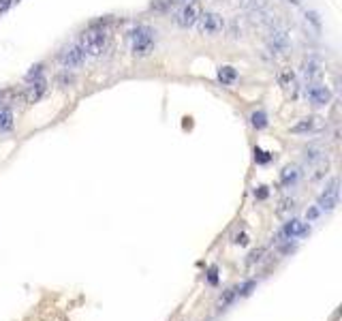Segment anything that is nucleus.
Instances as JSON below:
<instances>
[{
	"label": "nucleus",
	"instance_id": "f257e3e1",
	"mask_svg": "<svg viewBox=\"0 0 342 321\" xmlns=\"http://www.w3.org/2000/svg\"><path fill=\"white\" fill-rule=\"evenodd\" d=\"M79 45L83 47V52L88 56H101L107 50V45H109V34H107L105 28L92 26V28L81 32Z\"/></svg>",
	"mask_w": 342,
	"mask_h": 321
},
{
	"label": "nucleus",
	"instance_id": "f03ea898",
	"mask_svg": "<svg viewBox=\"0 0 342 321\" xmlns=\"http://www.w3.org/2000/svg\"><path fill=\"white\" fill-rule=\"evenodd\" d=\"M156 45V30L148 26H137L131 32V52L137 58H145L154 52Z\"/></svg>",
	"mask_w": 342,
	"mask_h": 321
},
{
	"label": "nucleus",
	"instance_id": "7ed1b4c3",
	"mask_svg": "<svg viewBox=\"0 0 342 321\" xmlns=\"http://www.w3.org/2000/svg\"><path fill=\"white\" fill-rule=\"evenodd\" d=\"M195 26H197L199 34H203V37H216V34H221L225 30V17L221 13H216V11H203Z\"/></svg>",
	"mask_w": 342,
	"mask_h": 321
},
{
	"label": "nucleus",
	"instance_id": "20e7f679",
	"mask_svg": "<svg viewBox=\"0 0 342 321\" xmlns=\"http://www.w3.org/2000/svg\"><path fill=\"white\" fill-rule=\"evenodd\" d=\"M86 58H88V54L83 52V47H81L79 43H71V45H67L65 50L58 54L60 65H62L67 71H69V69H79V67H83V65H86Z\"/></svg>",
	"mask_w": 342,
	"mask_h": 321
},
{
	"label": "nucleus",
	"instance_id": "39448f33",
	"mask_svg": "<svg viewBox=\"0 0 342 321\" xmlns=\"http://www.w3.org/2000/svg\"><path fill=\"white\" fill-rule=\"evenodd\" d=\"M338 201H340V182H338V178H332L329 184L323 188V193L316 197V208L323 212H332L336 210Z\"/></svg>",
	"mask_w": 342,
	"mask_h": 321
},
{
	"label": "nucleus",
	"instance_id": "423d86ee",
	"mask_svg": "<svg viewBox=\"0 0 342 321\" xmlns=\"http://www.w3.org/2000/svg\"><path fill=\"white\" fill-rule=\"evenodd\" d=\"M199 15H201V5L197 3V0H190V3L182 5V7L178 9V13H176V24H178L180 28L188 30V28H193L195 24H197Z\"/></svg>",
	"mask_w": 342,
	"mask_h": 321
},
{
	"label": "nucleus",
	"instance_id": "0eeeda50",
	"mask_svg": "<svg viewBox=\"0 0 342 321\" xmlns=\"http://www.w3.org/2000/svg\"><path fill=\"white\" fill-rule=\"evenodd\" d=\"M267 47L274 54H287L291 50V37L285 28L280 26H272L270 34H267Z\"/></svg>",
	"mask_w": 342,
	"mask_h": 321
},
{
	"label": "nucleus",
	"instance_id": "6e6552de",
	"mask_svg": "<svg viewBox=\"0 0 342 321\" xmlns=\"http://www.w3.org/2000/svg\"><path fill=\"white\" fill-rule=\"evenodd\" d=\"M310 231V227H306V223H302L300 219H291L285 223V227L280 229V238H283V242L285 240H297V238L302 236H306Z\"/></svg>",
	"mask_w": 342,
	"mask_h": 321
},
{
	"label": "nucleus",
	"instance_id": "1a4fd4ad",
	"mask_svg": "<svg viewBox=\"0 0 342 321\" xmlns=\"http://www.w3.org/2000/svg\"><path fill=\"white\" fill-rule=\"evenodd\" d=\"M306 94H308V101H310L312 105H316V107L327 105L329 101H332V92H329V88L323 86V84H312V86L306 90Z\"/></svg>",
	"mask_w": 342,
	"mask_h": 321
},
{
	"label": "nucleus",
	"instance_id": "9d476101",
	"mask_svg": "<svg viewBox=\"0 0 342 321\" xmlns=\"http://www.w3.org/2000/svg\"><path fill=\"white\" fill-rule=\"evenodd\" d=\"M321 58H316V56H308V58H304V62H302V73L306 75L308 79H316L321 75Z\"/></svg>",
	"mask_w": 342,
	"mask_h": 321
},
{
	"label": "nucleus",
	"instance_id": "9b49d317",
	"mask_svg": "<svg viewBox=\"0 0 342 321\" xmlns=\"http://www.w3.org/2000/svg\"><path fill=\"white\" fill-rule=\"evenodd\" d=\"M319 120H321V118H316V116L304 118V120H300L297 124H293V126H291V133L304 135V133H310V131H316V129H319Z\"/></svg>",
	"mask_w": 342,
	"mask_h": 321
},
{
	"label": "nucleus",
	"instance_id": "f8f14e48",
	"mask_svg": "<svg viewBox=\"0 0 342 321\" xmlns=\"http://www.w3.org/2000/svg\"><path fill=\"white\" fill-rule=\"evenodd\" d=\"M45 90H47V81L43 77L36 79L34 84H30L28 90H26V103H36L45 94Z\"/></svg>",
	"mask_w": 342,
	"mask_h": 321
},
{
	"label": "nucleus",
	"instance_id": "ddd939ff",
	"mask_svg": "<svg viewBox=\"0 0 342 321\" xmlns=\"http://www.w3.org/2000/svg\"><path fill=\"white\" fill-rule=\"evenodd\" d=\"M300 180V172L295 165H289V167L283 169V174H280V182H283L285 188H291V186H295Z\"/></svg>",
	"mask_w": 342,
	"mask_h": 321
},
{
	"label": "nucleus",
	"instance_id": "4468645a",
	"mask_svg": "<svg viewBox=\"0 0 342 321\" xmlns=\"http://www.w3.org/2000/svg\"><path fill=\"white\" fill-rule=\"evenodd\" d=\"M13 129V112L7 105H0V133H7V131Z\"/></svg>",
	"mask_w": 342,
	"mask_h": 321
},
{
	"label": "nucleus",
	"instance_id": "2eb2a0df",
	"mask_svg": "<svg viewBox=\"0 0 342 321\" xmlns=\"http://www.w3.org/2000/svg\"><path fill=\"white\" fill-rule=\"evenodd\" d=\"M218 79H221L223 86H231V84H233V81L238 79V71H236L233 67L225 65V67L218 69Z\"/></svg>",
	"mask_w": 342,
	"mask_h": 321
},
{
	"label": "nucleus",
	"instance_id": "dca6fc26",
	"mask_svg": "<svg viewBox=\"0 0 342 321\" xmlns=\"http://www.w3.org/2000/svg\"><path fill=\"white\" fill-rule=\"evenodd\" d=\"M178 7V0H152L150 9L156 11V13H171Z\"/></svg>",
	"mask_w": 342,
	"mask_h": 321
},
{
	"label": "nucleus",
	"instance_id": "f3484780",
	"mask_svg": "<svg viewBox=\"0 0 342 321\" xmlns=\"http://www.w3.org/2000/svg\"><path fill=\"white\" fill-rule=\"evenodd\" d=\"M270 0H242V9L248 13H256V11H265Z\"/></svg>",
	"mask_w": 342,
	"mask_h": 321
},
{
	"label": "nucleus",
	"instance_id": "a211bd4d",
	"mask_svg": "<svg viewBox=\"0 0 342 321\" xmlns=\"http://www.w3.org/2000/svg\"><path fill=\"white\" fill-rule=\"evenodd\" d=\"M250 124H252L256 131L265 129V126H267V114H265V112H254V114L250 116Z\"/></svg>",
	"mask_w": 342,
	"mask_h": 321
},
{
	"label": "nucleus",
	"instance_id": "6ab92c4d",
	"mask_svg": "<svg viewBox=\"0 0 342 321\" xmlns=\"http://www.w3.org/2000/svg\"><path fill=\"white\" fill-rule=\"evenodd\" d=\"M323 157H321V150H316V148H308L306 152H304V161L314 165V163H319Z\"/></svg>",
	"mask_w": 342,
	"mask_h": 321
},
{
	"label": "nucleus",
	"instance_id": "aec40b11",
	"mask_svg": "<svg viewBox=\"0 0 342 321\" xmlns=\"http://www.w3.org/2000/svg\"><path fill=\"white\" fill-rule=\"evenodd\" d=\"M236 295H238V289H227L225 295H221V300H218V308H227L231 302H233Z\"/></svg>",
	"mask_w": 342,
	"mask_h": 321
},
{
	"label": "nucleus",
	"instance_id": "412c9836",
	"mask_svg": "<svg viewBox=\"0 0 342 321\" xmlns=\"http://www.w3.org/2000/svg\"><path fill=\"white\" fill-rule=\"evenodd\" d=\"M41 73H43V65H36L32 67V71H28V75H26V81H36V79H41Z\"/></svg>",
	"mask_w": 342,
	"mask_h": 321
},
{
	"label": "nucleus",
	"instance_id": "4be33fe9",
	"mask_svg": "<svg viewBox=\"0 0 342 321\" xmlns=\"http://www.w3.org/2000/svg\"><path fill=\"white\" fill-rule=\"evenodd\" d=\"M254 159L259 161V163H267V161H272V154L270 152H263V150H254Z\"/></svg>",
	"mask_w": 342,
	"mask_h": 321
},
{
	"label": "nucleus",
	"instance_id": "5701e85b",
	"mask_svg": "<svg viewBox=\"0 0 342 321\" xmlns=\"http://www.w3.org/2000/svg\"><path fill=\"white\" fill-rule=\"evenodd\" d=\"M252 287H254V283H252V281H248V283H244V285H242V287H240V291H238V293H240V295H248Z\"/></svg>",
	"mask_w": 342,
	"mask_h": 321
},
{
	"label": "nucleus",
	"instance_id": "b1692460",
	"mask_svg": "<svg viewBox=\"0 0 342 321\" xmlns=\"http://www.w3.org/2000/svg\"><path fill=\"white\" fill-rule=\"evenodd\" d=\"M261 255H263V248H256V251H252L250 257H248V264H254V261H259Z\"/></svg>",
	"mask_w": 342,
	"mask_h": 321
},
{
	"label": "nucleus",
	"instance_id": "393cba45",
	"mask_svg": "<svg viewBox=\"0 0 342 321\" xmlns=\"http://www.w3.org/2000/svg\"><path fill=\"white\" fill-rule=\"evenodd\" d=\"M11 5H13V0H0V15L7 13V11L11 9Z\"/></svg>",
	"mask_w": 342,
	"mask_h": 321
},
{
	"label": "nucleus",
	"instance_id": "a878e982",
	"mask_svg": "<svg viewBox=\"0 0 342 321\" xmlns=\"http://www.w3.org/2000/svg\"><path fill=\"white\" fill-rule=\"evenodd\" d=\"M60 84H62V86H67V84H73V81H75V77H73V75H69V73H65V75H60Z\"/></svg>",
	"mask_w": 342,
	"mask_h": 321
},
{
	"label": "nucleus",
	"instance_id": "bb28decb",
	"mask_svg": "<svg viewBox=\"0 0 342 321\" xmlns=\"http://www.w3.org/2000/svg\"><path fill=\"white\" fill-rule=\"evenodd\" d=\"M319 212H321L319 208H310V210L306 212V219H308V221H314L316 217H319Z\"/></svg>",
	"mask_w": 342,
	"mask_h": 321
},
{
	"label": "nucleus",
	"instance_id": "cd10ccee",
	"mask_svg": "<svg viewBox=\"0 0 342 321\" xmlns=\"http://www.w3.org/2000/svg\"><path fill=\"white\" fill-rule=\"evenodd\" d=\"M210 283H216V270L210 272Z\"/></svg>",
	"mask_w": 342,
	"mask_h": 321
},
{
	"label": "nucleus",
	"instance_id": "c85d7f7f",
	"mask_svg": "<svg viewBox=\"0 0 342 321\" xmlns=\"http://www.w3.org/2000/svg\"><path fill=\"white\" fill-rule=\"evenodd\" d=\"M221 3H223V0H221Z\"/></svg>",
	"mask_w": 342,
	"mask_h": 321
}]
</instances>
